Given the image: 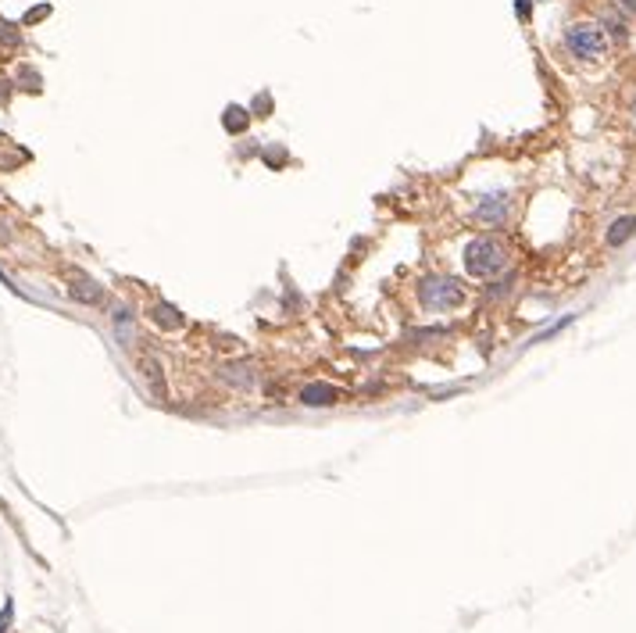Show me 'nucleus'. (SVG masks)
Here are the masks:
<instances>
[{
    "instance_id": "nucleus-1",
    "label": "nucleus",
    "mask_w": 636,
    "mask_h": 633,
    "mask_svg": "<svg viewBox=\"0 0 636 633\" xmlns=\"http://www.w3.org/2000/svg\"><path fill=\"white\" fill-rule=\"evenodd\" d=\"M462 258H465V273L476 280H494L508 268V247L494 236H476Z\"/></svg>"
},
{
    "instance_id": "nucleus-2",
    "label": "nucleus",
    "mask_w": 636,
    "mask_h": 633,
    "mask_svg": "<svg viewBox=\"0 0 636 633\" xmlns=\"http://www.w3.org/2000/svg\"><path fill=\"white\" fill-rule=\"evenodd\" d=\"M418 297H422L425 312H454L465 305V287L447 276H429V280H422Z\"/></svg>"
},
{
    "instance_id": "nucleus-3",
    "label": "nucleus",
    "mask_w": 636,
    "mask_h": 633,
    "mask_svg": "<svg viewBox=\"0 0 636 633\" xmlns=\"http://www.w3.org/2000/svg\"><path fill=\"white\" fill-rule=\"evenodd\" d=\"M565 47H569V54L579 58V61H601V58L608 54V36H604L597 26H590V22H576V26H569V33H565Z\"/></svg>"
},
{
    "instance_id": "nucleus-4",
    "label": "nucleus",
    "mask_w": 636,
    "mask_h": 633,
    "mask_svg": "<svg viewBox=\"0 0 636 633\" xmlns=\"http://www.w3.org/2000/svg\"><path fill=\"white\" fill-rule=\"evenodd\" d=\"M508 215H511V197H508V194H487V197L476 205V219H479L483 226H490V229L504 226Z\"/></svg>"
},
{
    "instance_id": "nucleus-5",
    "label": "nucleus",
    "mask_w": 636,
    "mask_h": 633,
    "mask_svg": "<svg viewBox=\"0 0 636 633\" xmlns=\"http://www.w3.org/2000/svg\"><path fill=\"white\" fill-rule=\"evenodd\" d=\"M301 401H304L308 408H329V405H340V401H343V390L333 387V383H308V387L301 390Z\"/></svg>"
},
{
    "instance_id": "nucleus-6",
    "label": "nucleus",
    "mask_w": 636,
    "mask_h": 633,
    "mask_svg": "<svg viewBox=\"0 0 636 633\" xmlns=\"http://www.w3.org/2000/svg\"><path fill=\"white\" fill-rule=\"evenodd\" d=\"M140 369H143V380L150 383V394H154L157 401H165V398H168V387H165V376H161V366H157V361H154V358H143V361H140Z\"/></svg>"
},
{
    "instance_id": "nucleus-7",
    "label": "nucleus",
    "mask_w": 636,
    "mask_h": 633,
    "mask_svg": "<svg viewBox=\"0 0 636 633\" xmlns=\"http://www.w3.org/2000/svg\"><path fill=\"white\" fill-rule=\"evenodd\" d=\"M632 233H636V219H632V215H622V219L611 222V229H608V247H622L625 240H632Z\"/></svg>"
},
{
    "instance_id": "nucleus-8",
    "label": "nucleus",
    "mask_w": 636,
    "mask_h": 633,
    "mask_svg": "<svg viewBox=\"0 0 636 633\" xmlns=\"http://www.w3.org/2000/svg\"><path fill=\"white\" fill-rule=\"evenodd\" d=\"M150 319H154L157 326H165V329H179V326H183V312L172 308V305H165V301L150 308Z\"/></svg>"
},
{
    "instance_id": "nucleus-9",
    "label": "nucleus",
    "mask_w": 636,
    "mask_h": 633,
    "mask_svg": "<svg viewBox=\"0 0 636 633\" xmlns=\"http://www.w3.org/2000/svg\"><path fill=\"white\" fill-rule=\"evenodd\" d=\"M222 126H226L229 133H243V129L250 126V115H247V108H240V104L226 108V115H222Z\"/></svg>"
},
{
    "instance_id": "nucleus-10",
    "label": "nucleus",
    "mask_w": 636,
    "mask_h": 633,
    "mask_svg": "<svg viewBox=\"0 0 636 633\" xmlns=\"http://www.w3.org/2000/svg\"><path fill=\"white\" fill-rule=\"evenodd\" d=\"M72 297H79V301H89V305H97L104 294H101V287H97L94 280H79V283L72 287Z\"/></svg>"
},
{
    "instance_id": "nucleus-11",
    "label": "nucleus",
    "mask_w": 636,
    "mask_h": 633,
    "mask_svg": "<svg viewBox=\"0 0 636 633\" xmlns=\"http://www.w3.org/2000/svg\"><path fill=\"white\" fill-rule=\"evenodd\" d=\"M515 8H518V15H522V19H529V0H518Z\"/></svg>"
},
{
    "instance_id": "nucleus-12",
    "label": "nucleus",
    "mask_w": 636,
    "mask_h": 633,
    "mask_svg": "<svg viewBox=\"0 0 636 633\" xmlns=\"http://www.w3.org/2000/svg\"><path fill=\"white\" fill-rule=\"evenodd\" d=\"M622 8H625V12H632V15H636V0H622Z\"/></svg>"
}]
</instances>
